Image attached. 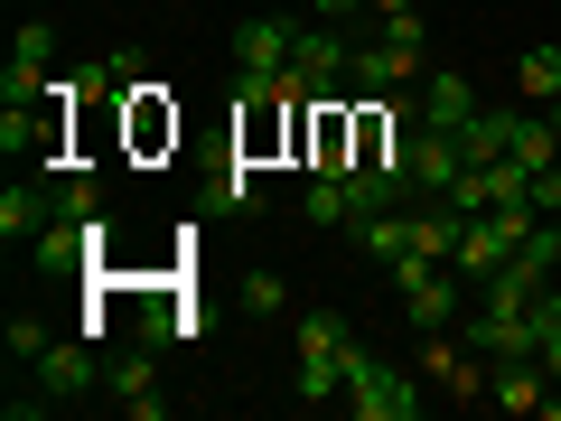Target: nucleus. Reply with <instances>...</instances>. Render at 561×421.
Instances as JSON below:
<instances>
[{"instance_id": "1", "label": "nucleus", "mask_w": 561, "mask_h": 421, "mask_svg": "<svg viewBox=\"0 0 561 421\" xmlns=\"http://www.w3.org/2000/svg\"><path fill=\"white\" fill-rule=\"evenodd\" d=\"M421 76H431L421 29H383V38H356V47H346V84H356L365 103H383L393 122H402V103L421 94Z\"/></svg>"}, {"instance_id": "2", "label": "nucleus", "mask_w": 561, "mask_h": 421, "mask_svg": "<svg viewBox=\"0 0 561 421\" xmlns=\"http://www.w3.org/2000/svg\"><path fill=\"white\" fill-rule=\"evenodd\" d=\"M534 225H542V206L534 197H515V206H486V216H459V253H449V272L459 281H486V272H505V262L534 243Z\"/></svg>"}, {"instance_id": "3", "label": "nucleus", "mask_w": 561, "mask_h": 421, "mask_svg": "<svg viewBox=\"0 0 561 421\" xmlns=\"http://www.w3.org/2000/svg\"><path fill=\"white\" fill-rule=\"evenodd\" d=\"M337 412H356V421H421V384L402 375V365H383L375 346H346V394H337Z\"/></svg>"}, {"instance_id": "4", "label": "nucleus", "mask_w": 561, "mask_h": 421, "mask_svg": "<svg viewBox=\"0 0 561 421\" xmlns=\"http://www.w3.org/2000/svg\"><path fill=\"white\" fill-rule=\"evenodd\" d=\"M346 346H356V328L346 319H300V402L319 412V402H337L346 394Z\"/></svg>"}, {"instance_id": "5", "label": "nucleus", "mask_w": 561, "mask_h": 421, "mask_svg": "<svg viewBox=\"0 0 561 421\" xmlns=\"http://www.w3.org/2000/svg\"><path fill=\"white\" fill-rule=\"evenodd\" d=\"M393 300L412 328H449L468 309V281L449 272V262H393Z\"/></svg>"}, {"instance_id": "6", "label": "nucleus", "mask_w": 561, "mask_h": 421, "mask_svg": "<svg viewBox=\"0 0 561 421\" xmlns=\"http://www.w3.org/2000/svg\"><path fill=\"white\" fill-rule=\"evenodd\" d=\"M402 150H412V197H449L459 169H468V140H459V132H431V122H421Z\"/></svg>"}, {"instance_id": "7", "label": "nucleus", "mask_w": 561, "mask_h": 421, "mask_svg": "<svg viewBox=\"0 0 561 421\" xmlns=\"http://www.w3.org/2000/svg\"><path fill=\"white\" fill-rule=\"evenodd\" d=\"M103 394H113V412H131V421H160V412H169V394H160V346H140V356L103 365Z\"/></svg>"}, {"instance_id": "8", "label": "nucleus", "mask_w": 561, "mask_h": 421, "mask_svg": "<svg viewBox=\"0 0 561 421\" xmlns=\"http://www.w3.org/2000/svg\"><path fill=\"white\" fill-rule=\"evenodd\" d=\"M421 375L440 384V394H459V402H486V365H478V346H449V328H421Z\"/></svg>"}, {"instance_id": "9", "label": "nucleus", "mask_w": 561, "mask_h": 421, "mask_svg": "<svg viewBox=\"0 0 561 421\" xmlns=\"http://www.w3.org/2000/svg\"><path fill=\"white\" fill-rule=\"evenodd\" d=\"M47 225H57V179H47V169L0 187V235H10V243H38Z\"/></svg>"}, {"instance_id": "10", "label": "nucleus", "mask_w": 561, "mask_h": 421, "mask_svg": "<svg viewBox=\"0 0 561 421\" xmlns=\"http://www.w3.org/2000/svg\"><path fill=\"white\" fill-rule=\"evenodd\" d=\"M412 113L431 122V132H459V140H468V122H478V94H468V76L431 66V76H421V103H412Z\"/></svg>"}, {"instance_id": "11", "label": "nucleus", "mask_w": 561, "mask_h": 421, "mask_svg": "<svg viewBox=\"0 0 561 421\" xmlns=\"http://www.w3.org/2000/svg\"><path fill=\"white\" fill-rule=\"evenodd\" d=\"M38 384H47L57 402H84V394L103 384V365H94V338H66V346H47V356H38Z\"/></svg>"}, {"instance_id": "12", "label": "nucleus", "mask_w": 561, "mask_h": 421, "mask_svg": "<svg viewBox=\"0 0 561 421\" xmlns=\"http://www.w3.org/2000/svg\"><path fill=\"white\" fill-rule=\"evenodd\" d=\"M542 384H552V375H542V356H505V365H486V402H496V412H542V402H552Z\"/></svg>"}, {"instance_id": "13", "label": "nucleus", "mask_w": 561, "mask_h": 421, "mask_svg": "<svg viewBox=\"0 0 561 421\" xmlns=\"http://www.w3.org/2000/svg\"><path fill=\"white\" fill-rule=\"evenodd\" d=\"M515 84H524L534 103H561V47H524V57H515Z\"/></svg>"}, {"instance_id": "14", "label": "nucleus", "mask_w": 561, "mask_h": 421, "mask_svg": "<svg viewBox=\"0 0 561 421\" xmlns=\"http://www.w3.org/2000/svg\"><path fill=\"white\" fill-rule=\"evenodd\" d=\"M243 309H262V319H280V309H290V291H280V272H243Z\"/></svg>"}, {"instance_id": "15", "label": "nucleus", "mask_w": 561, "mask_h": 421, "mask_svg": "<svg viewBox=\"0 0 561 421\" xmlns=\"http://www.w3.org/2000/svg\"><path fill=\"white\" fill-rule=\"evenodd\" d=\"M0 346H10V365H38L47 356V328L38 319H10V328H0Z\"/></svg>"}, {"instance_id": "16", "label": "nucleus", "mask_w": 561, "mask_h": 421, "mask_svg": "<svg viewBox=\"0 0 561 421\" xmlns=\"http://www.w3.org/2000/svg\"><path fill=\"white\" fill-rule=\"evenodd\" d=\"M216 206H243V216H253V206H262V179H253V169H243V160H234V179H225V187H216Z\"/></svg>"}, {"instance_id": "17", "label": "nucleus", "mask_w": 561, "mask_h": 421, "mask_svg": "<svg viewBox=\"0 0 561 421\" xmlns=\"http://www.w3.org/2000/svg\"><path fill=\"white\" fill-rule=\"evenodd\" d=\"M524 197H534L542 216H561V160H552V169H534V187H524Z\"/></svg>"}, {"instance_id": "18", "label": "nucleus", "mask_w": 561, "mask_h": 421, "mask_svg": "<svg viewBox=\"0 0 561 421\" xmlns=\"http://www.w3.org/2000/svg\"><path fill=\"white\" fill-rule=\"evenodd\" d=\"M365 10H375L383 29H421V0H365Z\"/></svg>"}, {"instance_id": "19", "label": "nucleus", "mask_w": 561, "mask_h": 421, "mask_svg": "<svg viewBox=\"0 0 561 421\" xmlns=\"http://www.w3.org/2000/svg\"><path fill=\"white\" fill-rule=\"evenodd\" d=\"M290 10H309V20H356L365 0H290Z\"/></svg>"}, {"instance_id": "20", "label": "nucleus", "mask_w": 561, "mask_h": 421, "mask_svg": "<svg viewBox=\"0 0 561 421\" xmlns=\"http://www.w3.org/2000/svg\"><path fill=\"white\" fill-rule=\"evenodd\" d=\"M552 235H561V216H552Z\"/></svg>"}]
</instances>
